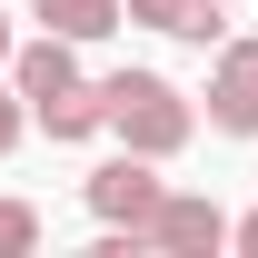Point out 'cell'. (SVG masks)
I'll use <instances>...</instances> for the list:
<instances>
[{
  "instance_id": "cell-2",
  "label": "cell",
  "mask_w": 258,
  "mask_h": 258,
  "mask_svg": "<svg viewBox=\"0 0 258 258\" xmlns=\"http://www.w3.org/2000/svg\"><path fill=\"white\" fill-rule=\"evenodd\" d=\"M139 248H169V258L228 248V219H219V199H199V189H159V209L139 219Z\"/></svg>"
},
{
  "instance_id": "cell-11",
  "label": "cell",
  "mask_w": 258,
  "mask_h": 258,
  "mask_svg": "<svg viewBox=\"0 0 258 258\" xmlns=\"http://www.w3.org/2000/svg\"><path fill=\"white\" fill-rule=\"evenodd\" d=\"M228 248H248V258H258V209H248L238 228H228Z\"/></svg>"
},
{
  "instance_id": "cell-10",
  "label": "cell",
  "mask_w": 258,
  "mask_h": 258,
  "mask_svg": "<svg viewBox=\"0 0 258 258\" xmlns=\"http://www.w3.org/2000/svg\"><path fill=\"white\" fill-rule=\"evenodd\" d=\"M20 129H30V109H20V90H10V80H0V159L20 149Z\"/></svg>"
},
{
  "instance_id": "cell-3",
  "label": "cell",
  "mask_w": 258,
  "mask_h": 258,
  "mask_svg": "<svg viewBox=\"0 0 258 258\" xmlns=\"http://www.w3.org/2000/svg\"><path fill=\"white\" fill-rule=\"evenodd\" d=\"M159 159H139V149H119V159H99L90 169V209H99V228H139L149 209H159Z\"/></svg>"
},
{
  "instance_id": "cell-7",
  "label": "cell",
  "mask_w": 258,
  "mask_h": 258,
  "mask_svg": "<svg viewBox=\"0 0 258 258\" xmlns=\"http://www.w3.org/2000/svg\"><path fill=\"white\" fill-rule=\"evenodd\" d=\"M30 20L50 40H109L119 30V0H30Z\"/></svg>"
},
{
  "instance_id": "cell-9",
  "label": "cell",
  "mask_w": 258,
  "mask_h": 258,
  "mask_svg": "<svg viewBox=\"0 0 258 258\" xmlns=\"http://www.w3.org/2000/svg\"><path fill=\"white\" fill-rule=\"evenodd\" d=\"M40 248V209L30 199H0V258H30Z\"/></svg>"
},
{
  "instance_id": "cell-8",
  "label": "cell",
  "mask_w": 258,
  "mask_h": 258,
  "mask_svg": "<svg viewBox=\"0 0 258 258\" xmlns=\"http://www.w3.org/2000/svg\"><path fill=\"white\" fill-rule=\"evenodd\" d=\"M50 139H99V80H80V90H60V99H40L30 109Z\"/></svg>"
},
{
  "instance_id": "cell-12",
  "label": "cell",
  "mask_w": 258,
  "mask_h": 258,
  "mask_svg": "<svg viewBox=\"0 0 258 258\" xmlns=\"http://www.w3.org/2000/svg\"><path fill=\"white\" fill-rule=\"evenodd\" d=\"M0 60H10V20H0Z\"/></svg>"
},
{
  "instance_id": "cell-6",
  "label": "cell",
  "mask_w": 258,
  "mask_h": 258,
  "mask_svg": "<svg viewBox=\"0 0 258 258\" xmlns=\"http://www.w3.org/2000/svg\"><path fill=\"white\" fill-rule=\"evenodd\" d=\"M228 0H119V20H139V30H169V40H189V50H219L228 20H219Z\"/></svg>"
},
{
  "instance_id": "cell-1",
  "label": "cell",
  "mask_w": 258,
  "mask_h": 258,
  "mask_svg": "<svg viewBox=\"0 0 258 258\" xmlns=\"http://www.w3.org/2000/svg\"><path fill=\"white\" fill-rule=\"evenodd\" d=\"M99 129H119V149H139V159H179L199 109L169 90L159 70H109L99 80Z\"/></svg>"
},
{
  "instance_id": "cell-5",
  "label": "cell",
  "mask_w": 258,
  "mask_h": 258,
  "mask_svg": "<svg viewBox=\"0 0 258 258\" xmlns=\"http://www.w3.org/2000/svg\"><path fill=\"white\" fill-rule=\"evenodd\" d=\"M10 90H20V109H40V99H60V90H80V40H10Z\"/></svg>"
},
{
  "instance_id": "cell-4",
  "label": "cell",
  "mask_w": 258,
  "mask_h": 258,
  "mask_svg": "<svg viewBox=\"0 0 258 258\" xmlns=\"http://www.w3.org/2000/svg\"><path fill=\"white\" fill-rule=\"evenodd\" d=\"M209 129L258 139V40H219V70H209Z\"/></svg>"
}]
</instances>
